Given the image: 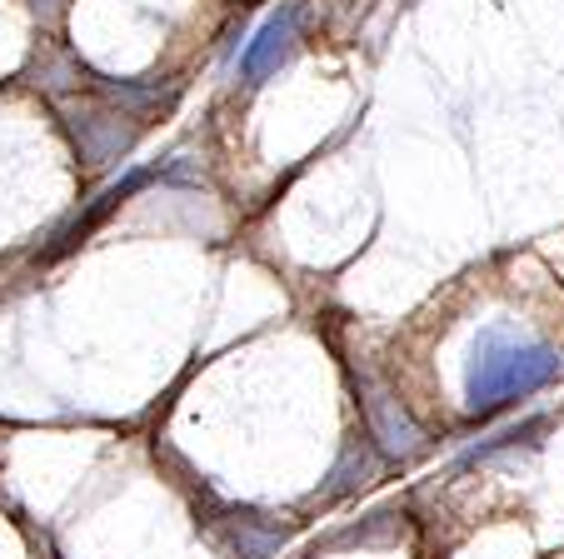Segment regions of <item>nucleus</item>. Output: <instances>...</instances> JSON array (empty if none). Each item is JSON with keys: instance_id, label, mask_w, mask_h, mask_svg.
<instances>
[{"instance_id": "nucleus-1", "label": "nucleus", "mask_w": 564, "mask_h": 559, "mask_svg": "<svg viewBox=\"0 0 564 559\" xmlns=\"http://www.w3.org/2000/svg\"><path fill=\"white\" fill-rule=\"evenodd\" d=\"M554 369V359L544 350H505V355L485 359V375H479V405H495V395L510 390H530Z\"/></svg>"}, {"instance_id": "nucleus-2", "label": "nucleus", "mask_w": 564, "mask_h": 559, "mask_svg": "<svg viewBox=\"0 0 564 559\" xmlns=\"http://www.w3.org/2000/svg\"><path fill=\"white\" fill-rule=\"evenodd\" d=\"M290 45H295V11H275L265 25L256 31V41L246 45V55H240V71H246V80H260V75H270L280 61L290 55Z\"/></svg>"}]
</instances>
